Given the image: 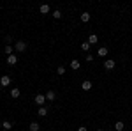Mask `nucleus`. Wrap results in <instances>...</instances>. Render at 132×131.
<instances>
[{
    "label": "nucleus",
    "mask_w": 132,
    "mask_h": 131,
    "mask_svg": "<svg viewBox=\"0 0 132 131\" xmlns=\"http://www.w3.org/2000/svg\"><path fill=\"white\" fill-rule=\"evenodd\" d=\"M5 60H7V64H9V66H14V64L18 62V57H16V55L12 53V55H9V57H7Z\"/></svg>",
    "instance_id": "20e7f679"
},
{
    "label": "nucleus",
    "mask_w": 132,
    "mask_h": 131,
    "mask_svg": "<svg viewBox=\"0 0 132 131\" xmlns=\"http://www.w3.org/2000/svg\"><path fill=\"white\" fill-rule=\"evenodd\" d=\"M56 98V92L55 91H48V94H46V101H53Z\"/></svg>",
    "instance_id": "6e6552de"
},
{
    "label": "nucleus",
    "mask_w": 132,
    "mask_h": 131,
    "mask_svg": "<svg viewBox=\"0 0 132 131\" xmlns=\"http://www.w3.org/2000/svg\"><path fill=\"white\" fill-rule=\"evenodd\" d=\"M99 55H101V57H106V55H108V48H106V46L99 48Z\"/></svg>",
    "instance_id": "2eb2a0df"
},
{
    "label": "nucleus",
    "mask_w": 132,
    "mask_h": 131,
    "mask_svg": "<svg viewBox=\"0 0 132 131\" xmlns=\"http://www.w3.org/2000/svg\"><path fill=\"white\" fill-rule=\"evenodd\" d=\"M71 67L72 69H79L81 67V62L78 60V59H74V60H71Z\"/></svg>",
    "instance_id": "1a4fd4ad"
},
{
    "label": "nucleus",
    "mask_w": 132,
    "mask_h": 131,
    "mask_svg": "<svg viewBox=\"0 0 132 131\" xmlns=\"http://www.w3.org/2000/svg\"><path fill=\"white\" fill-rule=\"evenodd\" d=\"M0 85H2V87H7V85H11V76L4 74V76L0 78Z\"/></svg>",
    "instance_id": "7ed1b4c3"
},
{
    "label": "nucleus",
    "mask_w": 132,
    "mask_h": 131,
    "mask_svg": "<svg viewBox=\"0 0 132 131\" xmlns=\"http://www.w3.org/2000/svg\"><path fill=\"white\" fill-rule=\"evenodd\" d=\"M114 129H116V131H123V129H125V124H123L122 121H118L116 124H114Z\"/></svg>",
    "instance_id": "9b49d317"
},
{
    "label": "nucleus",
    "mask_w": 132,
    "mask_h": 131,
    "mask_svg": "<svg viewBox=\"0 0 132 131\" xmlns=\"http://www.w3.org/2000/svg\"><path fill=\"white\" fill-rule=\"evenodd\" d=\"M2 128H4V129H11V128H12V122L11 121H4L2 122Z\"/></svg>",
    "instance_id": "f8f14e48"
},
{
    "label": "nucleus",
    "mask_w": 132,
    "mask_h": 131,
    "mask_svg": "<svg viewBox=\"0 0 132 131\" xmlns=\"http://www.w3.org/2000/svg\"><path fill=\"white\" fill-rule=\"evenodd\" d=\"M51 14H53V18H55V20H60V18H62V12H60L58 9H56V11H53Z\"/></svg>",
    "instance_id": "f3484780"
},
{
    "label": "nucleus",
    "mask_w": 132,
    "mask_h": 131,
    "mask_svg": "<svg viewBox=\"0 0 132 131\" xmlns=\"http://www.w3.org/2000/svg\"><path fill=\"white\" fill-rule=\"evenodd\" d=\"M88 43H90V44H95V43H97V36H95V34H92L90 39H88Z\"/></svg>",
    "instance_id": "aec40b11"
},
{
    "label": "nucleus",
    "mask_w": 132,
    "mask_h": 131,
    "mask_svg": "<svg viewBox=\"0 0 132 131\" xmlns=\"http://www.w3.org/2000/svg\"><path fill=\"white\" fill-rule=\"evenodd\" d=\"M97 131H104V129H97Z\"/></svg>",
    "instance_id": "393cba45"
},
{
    "label": "nucleus",
    "mask_w": 132,
    "mask_h": 131,
    "mask_svg": "<svg viewBox=\"0 0 132 131\" xmlns=\"http://www.w3.org/2000/svg\"><path fill=\"white\" fill-rule=\"evenodd\" d=\"M34 101H35V103H37L39 106H44V103H46V96H44V94H37Z\"/></svg>",
    "instance_id": "f03ea898"
},
{
    "label": "nucleus",
    "mask_w": 132,
    "mask_h": 131,
    "mask_svg": "<svg viewBox=\"0 0 132 131\" xmlns=\"http://www.w3.org/2000/svg\"><path fill=\"white\" fill-rule=\"evenodd\" d=\"M11 96H12L14 99H16V98H20V89H12V91H11Z\"/></svg>",
    "instance_id": "a211bd4d"
},
{
    "label": "nucleus",
    "mask_w": 132,
    "mask_h": 131,
    "mask_svg": "<svg viewBox=\"0 0 132 131\" xmlns=\"http://www.w3.org/2000/svg\"><path fill=\"white\" fill-rule=\"evenodd\" d=\"M39 129H41L39 122H32V124H30V131H39Z\"/></svg>",
    "instance_id": "ddd939ff"
},
{
    "label": "nucleus",
    "mask_w": 132,
    "mask_h": 131,
    "mask_svg": "<svg viewBox=\"0 0 132 131\" xmlns=\"http://www.w3.org/2000/svg\"><path fill=\"white\" fill-rule=\"evenodd\" d=\"M5 55H7V57H9V55H12V46H11V44H5Z\"/></svg>",
    "instance_id": "dca6fc26"
},
{
    "label": "nucleus",
    "mask_w": 132,
    "mask_h": 131,
    "mask_svg": "<svg viewBox=\"0 0 132 131\" xmlns=\"http://www.w3.org/2000/svg\"><path fill=\"white\" fill-rule=\"evenodd\" d=\"M85 59H86V60H88V62H92V60H93V57H92L90 53H88V55H86V57H85Z\"/></svg>",
    "instance_id": "4be33fe9"
},
{
    "label": "nucleus",
    "mask_w": 132,
    "mask_h": 131,
    "mask_svg": "<svg viewBox=\"0 0 132 131\" xmlns=\"http://www.w3.org/2000/svg\"><path fill=\"white\" fill-rule=\"evenodd\" d=\"M81 21L83 23H88L90 21V12H81Z\"/></svg>",
    "instance_id": "9d476101"
},
{
    "label": "nucleus",
    "mask_w": 132,
    "mask_h": 131,
    "mask_svg": "<svg viewBox=\"0 0 132 131\" xmlns=\"http://www.w3.org/2000/svg\"><path fill=\"white\" fill-rule=\"evenodd\" d=\"M0 91H2V85H0Z\"/></svg>",
    "instance_id": "a878e982"
},
{
    "label": "nucleus",
    "mask_w": 132,
    "mask_h": 131,
    "mask_svg": "<svg viewBox=\"0 0 132 131\" xmlns=\"http://www.w3.org/2000/svg\"><path fill=\"white\" fill-rule=\"evenodd\" d=\"M37 115H41V117H46V115H48V110H46L44 106H41V108H39V112H37Z\"/></svg>",
    "instance_id": "4468645a"
},
{
    "label": "nucleus",
    "mask_w": 132,
    "mask_h": 131,
    "mask_svg": "<svg viewBox=\"0 0 132 131\" xmlns=\"http://www.w3.org/2000/svg\"><path fill=\"white\" fill-rule=\"evenodd\" d=\"M0 129H2V122H0Z\"/></svg>",
    "instance_id": "b1692460"
},
{
    "label": "nucleus",
    "mask_w": 132,
    "mask_h": 131,
    "mask_svg": "<svg viewBox=\"0 0 132 131\" xmlns=\"http://www.w3.org/2000/svg\"><path fill=\"white\" fill-rule=\"evenodd\" d=\"M90 46H92V44L86 41V43H83V44H81V50L83 51H88V50H90Z\"/></svg>",
    "instance_id": "6ab92c4d"
},
{
    "label": "nucleus",
    "mask_w": 132,
    "mask_h": 131,
    "mask_svg": "<svg viewBox=\"0 0 132 131\" xmlns=\"http://www.w3.org/2000/svg\"><path fill=\"white\" fill-rule=\"evenodd\" d=\"M14 48H16V51H25L27 50V43H25V41H18V43H16V44H14Z\"/></svg>",
    "instance_id": "f257e3e1"
},
{
    "label": "nucleus",
    "mask_w": 132,
    "mask_h": 131,
    "mask_svg": "<svg viewBox=\"0 0 132 131\" xmlns=\"http://www.w3.org/2000/svg\"><path fill=\"white\" fill-rule=\"evenodd\" d=\"M56 73H58V74H65V67H63V66H60V67H58V69H56Z\"/></svg>",
    "instance_id": "412c9836"
},
{
    "label": "nucleus",
    "mask_w": 132,
    "mask_h": 131,
    "mask_svg": "<svg viewBox=\"0 0 132 131\" xmlns=\"http://www.w3.org/2000/svg\"><path fill=\"white\" fill-rule=\"evenodd\" d=\"M104 67H106L108 71H111L113 67H114V60H111V59H108V60L104 62Z\"/></svg>",
    "instance_id": "39448f33"
},
{
    "label": "nucleus",
    "mask_w": 132,
    "mask_h": 131,
    "mask_svg": "<svg viewBox=\"0 0 132 131\" xmlns=\"http://www.w3.org/2000/svg\"><path fill=\"white\" fill-rule=\"evenodd\" d=\"M39 11H41V14H48V12H50V5H48V4H42L41 7H39Z\"/></svg>",
    "instance_id": "0eeeda50"
},
{
    "label": "nucleus",
    "mask_w": 132,
    "mask_h": 131,
    "mask_svg": "<svg viewBox=\"0 0 132 131\" xmlns=\"http://www.w3.org/2000/svg\"><path fill=\"white\" fill-rule=\"evenodd\" d=\"M78 131H88V129H86L85 126H81V128H78Z\"/></svg>",
    "instance_id": "5701e85b"
},
{
    "label": "nucleus",
    "mask_w": 132,
    "mask_h": 131,
    "mask_svg": "<svg viewBox=\"0 0 132 131\" xmlns=\"http://www.w3.org/2000/svg\"><path fill=\"white\" fill-rule=\"evenodd\" d=\"M81 89H83V91H90V89H92V81L90 80H85L81 83Z\"/></svg>",
    "instance_id": "423d86ee"
}]
</instances>
